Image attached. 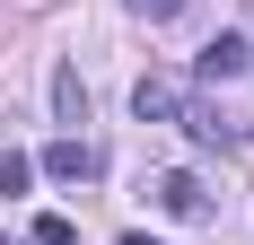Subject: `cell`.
Returning a JSON list of instances; mask_svg holds the SVG:
<instances>
[{"label":"cell","mask_w":254,"mask_h":245,"mask_svg":"<svg viewBox=\"0 0 254 245\" xmlns=\"http://www.w3.org/2000/svg\"><path fill=\"white\" fill-rule=\"evenodd\" d=\"M158 210H167V219H210L202 175H193V167H167V175H158Z\"/></svg>","instance_id":"6da1fadb"},{"label":"cell","mask_w":254,"mask_h":245,"mask_svg":"<svg viewBox=\"0 0 254 245\" xmlns=\"http://www.w3.org/2000/svg\"><path fill=\"white\" fill-rule=\"evenodd\" d=\"M184 131H193V149H237V122L228 114H219V105H210V97H184Z\"/></svg>","instance_id":"277c9868"},{"label":"cell","mask_w":254,"mask_h":245,"mask_svg":"<svg viewBox=\"0 0 254 245\" xmlns=\"http://www.w3.org/2000/svg\"><path fill=\"white\" fill-rule=\"evenodd\" d=\"M26 245H79V219H70V210H35Z\"/></svg>","instance_id":"52a82bcc"},{"label":"cell","mask_w":254,"mask_h":245,"mask_svg":"<svg viewBox=\"0 0 254 245\" xmlns=\"http://www.w3.org/2000/svg\"><path fill=\"white\" fill-rule=\"evenodd\" d=\"M35 167H44V175H53V184H79V175H97V149L79 140V131H62V140H53V149H44V158H35Z\"/></svg>","instance_id":"5b68a950"},{"label":"cell","mask_w":254,"mask_h":245,"mask_svg":"<svg viewBox=\"0 0 254 245\" xmlns=\"http://www.w3.org/2000/svg\"><path fill=\"white\" fill-rule=\"evenodd\" d=\"M193 70H202L210 88H219V79H246V70H254V44H246V35H210Z\"/></svg>","instance_id":"3957f363"},{"label":"cell","mask_w":254,"mask_h":245,"mask_svg":"<svg viewBox=\"0 0 254 245\" xmlns=\"http://www.w3.org/2000/svg\"><path fill=\"white\" fill-rule=\"evenodd\" d=\"M123 245H158V237H149V228H131V237H123Z\"/></svg>","instance_id":"30bf717a"},{"label":"cell","mask_w":254,"mask_h":245,"mask_svg":"<svg viewBox=\"0 0 254 245\" xmlns=\"http://www.w3.org/2000/svg\"><path fill=\"white\" fill-rule=\"evenodd\" d=\"M184 97H193L184 79H167V70H149L140 88H131V114H140V122H176V114H184Z\"/></svg>","instance_id":"7a4b0ae2"},{"label":"cell","mask_w":254,"mask_h":245,"mask_svg":"<svg viewBox=\"0 0 254 245\" xmlns=\"http://www.w3.org/2000/svg\"><path fill=\"white\" fill-rule=\"evenodd\" d=\"M53 122H70V131L88 122V79H79L70 61H53Z\"/></svg>","instance_id":"8992f818"},{"label":"cell","mask_w":254,"mask_h":245,"mask_svg":"<svg viewBox=\"0 0 254 245\" xmlns=\"http://www.w3.org/2000/svg\"><path fill=\"white\" fill-rule=\"evenodd\" d=\"M193 0H131V18H149V26H167V18H184Z\"/></svg>","instance_id":"9c48e42d"},{"label":"cell","mask_w":254,"mask_h":245,"mask_svg":"<svg viewBox=\"0 0 254 245\" xmlns=\"http://www.w3.org/2000/svg\"><path fill=\"white\" fill-rule=\"evenodd\" d=\"M35 184V158H18V149H0V193H26Z\"/></svg>","instance_id":"ba28073f"},{"label":"cell","mask_w":254,"mask_h":245,"mask_svg":"<svg viewBox=\"0 0 254 245\" xmlns=\"http://www.w3.org/2000/svg\"><path fill=\"white\" fill-rule=\"evenodd\" d=\"M0 245H18V237H0Z\"/></svg>","instance_id":"8fae6325"}]
</instances>
